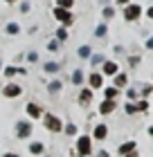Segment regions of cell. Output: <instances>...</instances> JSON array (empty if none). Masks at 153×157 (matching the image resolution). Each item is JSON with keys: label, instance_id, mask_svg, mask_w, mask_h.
Instances as JSON below:
<instances>
[{"label": "cell", "instance_id": "cell-10", "mask_svg": "<svg viewBox=\"0 0 153 157\" xmlns=\"http://www.w3.org/2000/svg\"><path fill=\"white\" fill-rule=\"evenodd\" d=\"M104 72L106 74H117V63H113V61L104 63Z\"/></svg>", "mask_w": 153, "mask_h": 157}, {"label": "cell", "instance_id": "cell-7", "mask_svg": "<svg viewBox=\"0 0 153 157\" xmlns=\"http://www.w3.org/2000/svg\"><path fill=\"white\" fill-rule=\"evenodd\" d=\"M2 92H5V97H18L20 94V88H18V85H7Z\"/></svg>", "mask_w": 153, "mask_h": 157}, {"label": "cell", "instance_id": "cell-18", "mask_svg": "<svg viewBox=\"0 0 153 157\" xmlns=\"http://www.w3.org/2000/svg\"><path fill=\"white\" fill-rule=\"evenodd\" d=\"M18 29H20V27H18L16 23H9V25H7V34H18Z\"/></svg>", "mask_w": 153, "mask_h": 157}, {"label": "cell", "instance_id": "cell-28", "mask_svg": "<svg viewBox=\"0 0 153 157\" xmlns=\"http://www.w3.org/2000/svg\"><path fill=\"white\" fill-rule=\"evenodd\" d=\"M128 63H131V65H133V67H135V65H137V63H140V59H137V56H131V59H128Z\"/></svg>", "mask_w": 153, "mask_h": 157}, {"label": "cell", "instance_id": "cell-29", "mask_svg": "<svg viewBox=\"0 0 153 157\" xmlns=\"http://www.w3.org/2000/svg\"><path fill=\"white\" fill-rule=\"evenodd\" d=\"M113 13H115V11L111 9V7H106V9H104V16H106V18H111V16H113Z\"/></svg>", "mask_w": 153, "mask_h": 157}, {"label": "cell", "instance_id": "cell-25", "mask_svg": "<svg viewBox=\"0 0 153 157\" xmlns=\"http://www.w3.org/2000/svg\"><path fill=\"white\" fill-rule=\"evenodd\" d=\"M47 49H50V52H56V49H59V43H56V40H52V43L47 45Z\"/></svg>", "mask_w": 153, "mask_h": 157}, {"label": "cell", "instance_id": "cell-20", "mask_svg": "<svg viewBox=\"0 0 153 157\" xmlns=\"http://www.w3.org/2000/svg\"><path fill=\"white\" fill-rule=\"evenodd\" d=\"M90 61H92V65H99V63H104V56H101V54H95Z\"/></svg>", "mask_w": 153, "mask_h": 157}, {"label": "cell", "instance_id": "cell-13", "mask_svg": "<svg viewBox=\"0 0 153 157\" xmlns=\"http://www.w3.org/2000/svg\"><path fill=\"white\" fill-rule=\"evenodd\" d=\"M122 85H126V76L124 74H115V88H122Z\"/></svg>", "mask_w": 153, "mask_h": 157}, {"label": "cell", "instance_id": "cell-2", "mask_svg": "<svg viewBox=\"0 0 153 157\" xmlns=\"http://www.w3.org/2000/svg\"><path fill=\"white\" fill-rule=\"evenodd\" d=\"M45 126L50 128V130H54V132H59L61 128H63V124H61V121L56 119L54 115H47V117H45Z\"/></svg>", "mask_w": 153, "mask_h": 157}, {"label": "cell", "instance_id": "cell-9", "mask_svg": "<svg viewBox=\"0 0 153 157\" xmlns=\"http://www.w3.org/2000/svg\"><path fill=\"white\" fill-rule=\"evenodd\" d=\"M101 83H104V78H101V74H90V85L92 88H101Z\"/></svg>", "mask_w": 153, "mask_h": 157}, {"label": "cell", "instance_id": "cell-1", "mask_svg": "<svg viewBox=\"0 0 153 157\" xmlns=\"http://www.w3.org/2000/svg\"><path fill=\"white\" fill-rule=\"evenodd\" d=\"M77 151H79V155H81V157H83V155H90V139L81 135L79 141H77Z\"/></svg>", "mask_w": 153, "mask_h": 157}, {"label": "cell", "instance_id": "cell-21", "mask_svg": "<svg viewBox=\"0 0 153 157\" xmlns=\"http://www.w3.org/2000/svg\"><path fill=\"white\" fill-rule=\"evenodd\" d=\"M81 99H83V103H88L90 99H92V94H90V90H83V92H81Z\"/></svg>", "mask_w": 153, "mask_h": 157}, {"label": "cell", "instance_id": "cell-24", "mask_svg": "<svg viewBox=\"0 0 153 157\" xmlns=\"http://www.w3.org/2000/svg\"><path fill=\"white\" fill-rule=\"evenodd\" d=\"M115 94H117V88H108V90H106V97H108V99H113Z\"/></svg>", "mask_w": 153, "mask_h": 157}, {"label": "cell", "instance_id": "cell-19", "mask_svg": "<svg viewBox=\"0 0 153 157\" xmlns=\"http://www.w3.org/2000/svg\"><path fill=\"white\" fill-rule=\"evenodd\" d=\"M61 90V81H52L50 83V92H59Z\"/></svg>", "mask_w": 153, "mask_h": 157}, {"label": "cell", "instance_id": "cell-31", "mask_svg": "<svg viewBox=\"0 0 153 157\" xmlns=\"http://www.w3.org/2000/svg\"><path fill=\"white\" fill-rule=\"evenodd\" d=\"M126 112H128V115H133V112H135V105L128 103V105H126Z\"/></svg>", "mask_w": 153, "mask_h": 157}, {"label": "cell", "instance_id": "cell-11", "mask_svg": "<svg viewBox=\"0 0 153 157\" xmlns=\"http://www.w3.org/2000/svg\"><path fill=\"white\" fill-rule=\"evenodd\" d=\"M106 132H108V128H106L104 124H99L97 128H95V137H97V139H104V137H106Z\"/></svg>", "mask_w": 153, "mask_h": 157}, {"label": "cell", "instance_id": "cell-15", "mask_svg": "<svg viewBox=\"0 0 153 157\" xmlns=\"http://www.w3.org/2000/svg\"><path fill=\"white\" fill-rule=\"evenodd\" d=\"M30 151H32L34 155H41V153H43V144H38V141H36V144L30 146Z\"/></svg>", "mask_w": 153, "mask_h": 157}, {"label": "cell", "instance_id": "cell-3", "mask_svg": "<svg viewBox=\"0 0 153 157\" xmlns=\"http://www.w3.org/2000/svg\"><path fill=\"white\" fill-rule=\"evenodd\" d=\"M140 13H142V9H140L137 5H128V7H126V11H124V18H126V20H135L137 16H140Z\"/></svg>", "mask_w": 153, "mask_h": 157}, {"label": "cell", "instance_id": "cell-12", "mask_svg": "<svg viewBox=\"0 0 153 157\" xmlns=\"http://www.w3.org/2000/svg\"><path fill=\"white\" fill-rule=\"evenodd\" d=\"M72 83H77V85H81V83H83V74H81V70L72 72Z\"/></svg>", "mask_w": 153, "mask_h": 157}, {"label": "cell", "instance_id": "cell-30", "mask_svg": "<svg viewBox=\"0 0 153 157\" xmlns=\"http://www.w3.org/2000/svg\"><path fill=\"white\" fill-rule=\"evenodd\" d=\"M65 132H68V135H74V132H77V128H74V126H72V124H70L68 128H65Z\"/></svg>", "mask_w": 153, "mask_h": 157}, {"label": "cell", "instance_id": "cell-6", "mask_svg": "<svg viewBox=\"0 0 153 157\" xmlns=\"http://www.w3.org/2000/svg\"><path fill=\"white\" fill-rule=\"evenodd\" d=\"M115 105H117V103H115L113 99H108V101H104V103H101V108H99V110L104 112V115H108V112H113V110H115Z\"/></svg>", "mask_w": 153, "mask_h": 157}, {"label": "cell", "instance_id": "cell-23", "mask_svg": "<svg viewBox=\"0 0 153 157\" xmlns=\"http://www.w3.org/2000/svg\"><path fill=\"white\" fill-rule=\"evenodd\" d=\"M59 7L61 9H68V7H72V0H59Z\"/></svg>", "mask_w": 153, "mask_h": 157}, {"label": "cell", "instance_id": "cell-33", "mask_svg": "<svg viewBox=\"0 0 153 157\" xmlns=\"http://www.w3.org/2000/svg\"><path fill=\"white\" fill-rule=\"evenodd\" d=\"M117 2H119V5H126V2H128V0H117Z\"/></svg>", "mask_w": 153, "mask_h": 157}, {"label": "cell", "instance_id": "cell-27", "mask_svg": "<svg viewBox=\"0 0 153 157\" xmlns=\"http://www.w3.org/2000/svg\"><path fill=\"white\" fill-rule=\"evenodd\" d=\"M16 72H18L16 67H7V70H5V74H7V76H11V74H16Z\"/></svg>", "mask_w": 153, "mask_h": 157}, {"label": "cell", "instance_id": "cell-26", "mask_svg": "<svg viewBox=\"0 0 153 157\" xmlns=\"http://www.w3.org/2000/svg\"><path fill=\"white\" fill-rule=\"evenodd\" d=\"M56 36H59L61 40H65V38H68V34H65V29H59V32H56Z\"/></svg>", "mask_w": 153, "mask_h": 157}, {"label": "cell", "instance_id": "cell-34", "mask_svg": "<svg viewBox=\"0 0 153 157\" xmlns=\"http://www.w3.org/2000/svg\"><path fill=\"white\" fill-rule=\"evenodd\" d=\"M5 157H18V155H5Z\"/></svg>", "mask_w": 153, "mask_h": 157}, {"label": "cell", "instance_id": "cell-16", "mask_svg": "<svg viewBox=\"0 0 153 157\" xmlns=\"http://www.w3.org/2000/svg\"><path fill=\"white\" fill-rule=\"evenodd\" d=\"M79 56H81V59H88V56H90V47H88V45L79 47Z\"/></svg>", "mask_w": 153, "mask_h": 157}, {"label": "cell", "instance_id": "cell-22", "mask_svg": "<svg viewBox=\"0 0 153 157\" xmlns=\"http://www.w3.org/2000/svg\"><path fill=\"white\" fill-rule=\"evenodd\" d=\"M106 34V25H99L97 29H95V36H104Z\"/></svg>", "mask_w": 153, "mask_h": 157}, {"label": "cell", "instance_id": "cell-8", "mask_svg": "<svg viewBox=\"0 0 153 157\" xmlns=\"http://www.w3.org/2000/svg\"><path fill=\"white\" fill-rule=\"evenodd\" d=\"M133 151H135V141H126V144H122L119 155H128V153H133Z\"/></svg>", "mask_w": 153, "mask_h": 157}, {"label": "cell", "instance_id": "cell-4", "mask_svg": "<svg viewBox=\"0 0 153 157\" xmlns=\"http://www.w3.org/2000/svg\"><path fill=\"white\" fill-rule=\"evenodd\" d=\"M30 132H32V126L27 124V121H20L18 124V137L25 139V137H30Z\"/></svg>", "mask_w": 153, "mask_h": 157}, {"label": "cell", "instance_id": "cell-35", "mask_svg": "<svg viewBox=\"0 0 153 157\" xmlns=\"http://www.w3.org/2000/svg\"><path fill=\"white\" fill-rule=\"evenodd\" d=\"M106 2H108V0H101V5H106Z\"/></svg>", "mask_w": 153, "mask_h": 157}, {"label": "cell", "instance_id": "cell-14", "mask_svg": "<svg viewBox=\"0 0 153 157\" xmlns=\"http://www.w3.org/2000/svg\"><path fill=\"white\" fill-rule=\"evenodd\" d=\"M27 112H30V115H32V117H38V115H41V110H38V105H34V103H30V105H27Z\"/></svg>", "mask_w": 153, "mask_h": 157}, {"label": "cell", "instance_id": "cell-36", "mask_svg": "<svg viewBox=\"0 0 153 157\" xmlns=\"http://www.w3.org/2000/svg\"><path fill=\"white\" fill-rule=\"evenodd\" d=\"M7 2H14V0H7Z\"/></svg>", "mask_w": 153, "mask_h": 157}, {"label": "cell", "instance_id": "cell-32", "mask_svg": "<svg viewBox=\"0 0 153 157\" xmlns=\"http://www.w3.org/2000/svg\"><path fill=\"white\" fill-rule=\"evenodd\" d=\"M97 157H108V153H106V151H101V153H99Z\"/></svg>", "mask_w": 153, "mask_h": 157}, {"label": "cell", "instance_id": "cell-5", "mask_svg": "<svg viewBox=\"0 0 153 157\" xmlns=\"http://www.w3.org/2000/svg\"><path fill=\"white\" fill-rule=\"evenodd\" d=\"M54 16L59 18L61 23H65V25H68V23H72V16H70V13L65 11V9H61V7H59V9H54Z\"/></svg>", "mask_w": 153, "mask_h": 157}, {"label": "cell", "instance_id": "cell-17", "mask_svg": "<svg viewBox=\"0 0 153 157\" xmlns=\"http://www.w3.org/2000/svg\"><path fill=\"white\" fill-rule=\"evenodd\" d=\"M45 72H59V63H45Z\"/></svg>", "mask_w": 153, "mask_h": 157}]
</instances>
